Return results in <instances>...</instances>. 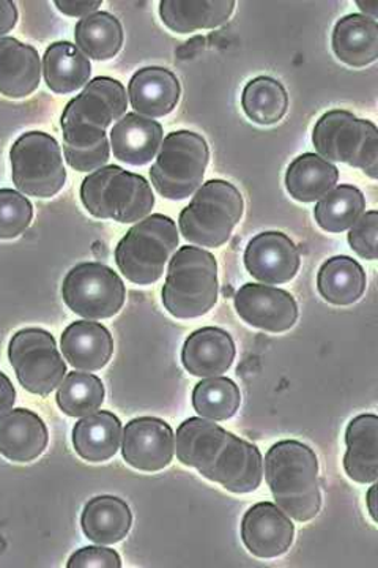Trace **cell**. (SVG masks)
<instances>
[{
  "mask_svg": "<svg viewBox=\"0 0 378 568\" xmlns=\"http://www.w3.org/2000/svg\"><path fill=\"white\" fill-rule=\"evenodd\" d=\"M175 439L177 458L200 470L202 477L219 484L235 495L256 491L264 478L259 448L223 426L191 417L178 426Z\"/></svg>",
  "mask_w": 378,
  "mask_h": 568,
  "instance_id": "obj_1",
  "label": "cell"
},
{
  "mask_svg": "<svg viewBox=\"0 0 378 568\" xmlns=\"http://www.w3.org/2000/svg\"><path fill=\"white\" fill-rule=\"evenodd\" d=\"M129 108L122 82L100 77L90 81L63 111L60 125L67 163L80 173L103 168L110 160L106 129Z\"/></svg>",
  "mask_w": 378,
  "mask_h": 568,
  "instance_id": "obj_2",
  "label": "cell"
},
{
  "mask_svg": "<svg viewBox=\"0 0 378 568\" xmlns=\"http://www.w3.org/2000/svg\"><path fill=\"white\" fill-rule=\"evenodd\" d=\"M265 478L287 517L306 523L319 515V459L313 448L299 440L275 444L265 457Z\"/></svg>",
  "mask_w": 378,
  "mask_h": 568,
  "instance_id": "obj_3",
  "label": "cell"
},
{
  "mask_svg": "<svg viewBox=\"0 0 378 568\" xmlns=\"http://www.w3.org/2000/svg\"><path fill=\"white\" fill-rule=\"evenodd\" d=\"M218 263L212 253L197 246H182L172 257L163 304L177 320L207 315L218 302Z\"/></svg>",
  "mask_w": 378,
  "mask_h": 568,
  "instance_id": "obj_4",
  "label": "cell"
},
{
  "mask_svg": "<svg viewBox=\"0 0 378 568\" xmlns=\"http://www.w3.org/2000/svg\"><path fill=\"white\" fill-rule=\"evenodd\" d=\"M81 201L95 219L126 224L141 222L152 212L155 194L142 175L111 164L84 179Z\"/></svg>",
  "mask_w": 378,
  "mask_h": 568,
  "instance_id": "obj_5",
  "label": "cell"
},
{
  "mask_svg": "<svg viewBox=\"0 0 378 568\" xmlns=\"http://www.w3.org/2000/svg\"><path fill=\"white\" fill-rule=\"evenodd\" d=\"M243 209L245 203L237 186L221 179L205 182L180 213V233L190 244L218 248L229 241Z\"/></svg>",
  "mask_w": 378,
  "mask_h": 568,
  "instance_id": "obj_6",
  "label": "cell"
},
{
  "mask_svg": "<svg viewBox=\"0 0 378 568\" xmlns=\"http://www.w3.org/2000/svg\"><path fill=\"white\" fill-rule=\"evenodd\" d=\"M177 246V224L170 216L155 213L131 227L119 242L115 263L129 282L149 286L163 276Z\"/></svg>",
  "mask_w": 378,
  "mask_h": 568,
  "instance_id": "obj_7",
  "label": "cell"
},
{
  "mask_svg": "<svg viewBox=\"0 0 378 568\" xmlns=\"http://www.w3.org/2000/svg\"><path fill=\"white\" fill-rule=\"evenodd\" d=\"M210 151L201 134L180 130L167 134L161 142L150 179L161 196L182 201L193 196L204 182Z\"/></svg>",
  "mask_w": 378,
  "mask_h": 568,
  "instance_id": "obj_8",
  "label": "cell"
},
{
  "mask_svg": "<svg viewBox=\"0 0 378 568\" xmlns=\"http://www.w3.org/2000/svg\"><path fill=\"white\" fill-rule=\"evenodd\" d=\"M313 142L327 162L350 164L370 179L378 178L376 123L355 118L349 111H329L316 123Z\"/></svg>",
  "mask_w": 378,
  "mask_h": 568,
  "instance_id": "obj_9",
  "label": "cell"
},
{
  "mask_svg": "<svg viewBox=\"0 0 378 568\" xmlns=\"http://www.w3.org/2000/svg\"><path fill=\"white\" fill-rule=\"evenodd\" d=\"M10 162L14 185L28 196L47 200L55 196L65 185L62 151L51 134H22L11 148Z\"/></svg>",
  "mask_w": 378,
  "mask_h": 568,
  "instance_id": "obj_10",
  "label": "cell"
},
{
  "mask_svg": "<svg viewBox=\"0 0 378 568\" xmlns=\"http://www.w3.org/2000/svg\"><path fill=\"white\" fill-rule=\"evenodd\" d=\"M9 357L21 386L33 395H51L67 375L54 336L41 328H24L14 334Z\"/></svg>",
  "mask_w": 378,
  "mask_h": 568,
  "instance_id": "obj_11",
  "label": "cell"
},
{
  "mask_svg": "<svg viewBox=\"0 0 378 568\" xmlns=\"http://www.w3.org/2000/svg\"><path fill=\"white\" fill-rule=\"evenodd\" d=\"M62 297L71 312L85 320H110L125 304L126 290L112 268L100 263H84L67 274Z\"/></svg>",
  "mask_w": 378,
  "mask_h": 568,
  "instance_id": "obj_12",
  "label": "cell"
},
{
  "mask_svg": "<svg viewBox=\"0 0 378 568\" xmlns=\"http://www.w3.org/2000/svg\"><path fill=\"white\" fill-rule=\"evenodd\" d=\"M235 310L246 324L272 334L290 331L298 320L294 295L267 284L248 283L239 287Z\"/></svg>",
  "mask_w": 378,
  "mask_h": 568,
  "instance_id": "obj_13",
  "label": "cell"
},
{
  "mask_svg": "<svg viewBox=\"0 0 378 568\" xmlns=\"http://www.w3.org/2000/svg\"><path fill=\"white\" fill-rule=\"evenodd\" d=\"M174 437L170 424L161 418H134L123 433V458L134 469L159 473L174 458Z\"/></svg>",
  "mask_w": 378,
  "mask_h": 568,
  "instance_id": "obj_14",
  "label": "cell"
},
{
  "mask_svg": "<svg viewBox=\"0 0 378 568\" xmlns=\"http://www.w3.org/2000/svg\"><path fill=\"white\" fill-rule=\"evenodd\" d=\"M294 537V523L275 504H256L243 517L242 540L256 558L275 559L286 555Z\"/></svg>",
  "mask_w": 378,
  "mask_h": 568,
  "instance_id": "obj_15",
  "label": "cell"
},
{
  "mask_svg": "<svg viewBox=\"0 0 378 568\" xmlns=\"http://www.w3.org/2000/svg\"><path fill=\"white\" fill-rule=\"evenodd\" d=\"M302 257L289 235L268 231L246 246L245 265L251 275L265 284L289 283L297 276Z\"/></svg>",
  "mask_w": 378,
  "mask_h": 568,
  "instance_id": "obj_16",
  "label": "cell"
},
{
  "mask_svg": "<svg viewBox=\"0 0 378 568\" xmlns=\"http://www.w3.org/2000/svg\"><path fill=\"white\" fill-rule=\"evenodd\" d=\"M234 361V339L223 328H200V331L193 332L183 345V366L193 376H221L231 368Z\"/></svg>",
  "mask_w": 378,
  "mask_h": 568,
  "instance_id": "obj_17",
  "label": "cell"
},
{
  "mask_svg": "<svg viewBox=\"0 0 378 568\" xmlns=\"http://www.w3.org/2000/svg\"><path fill=\"white\" fill-rule=\"evenodd\" d=\"M163 142V126L152 119L130 112L111 130L115 159L130 166H145L155 159Z\"/></svg>",
  "mask_w": 378,
  "mask_h": 568,
  "instance_id": "obj_18",
  "label": "cell"
},
{
  "mask_svg": "<svg viewBox=\"0 0 378 568\" xmlns=\"http://www.w3.org/2000/svg\"><path fill=\"white\" fill-rule=\"evenodd\" d=\"M50 443L47 425L29 409H13L0 417V455L14 463L39 458Z\"/></svg>",
  "mask_w": 378,
  "mask_h": 568,
  "instance_id": "obj_19",
  "label": "cell"
},
{
  "mask_svg": "<svg viewBox=\"0 0 378 568\" xmlns=\"http://www.w3.org/2000/svg\"><path fill=\"white\" fill-rule=\"evenodd\" d=\"M178 78L163 67H145L133 74L129 84L131 106L149 119L164 118L177 108Z\"/></svg>",
  "mask_w": 378,
  "mask_h": 568,
  "instance_id": "obj_20",
  "label": "cell"
},
{
  "mask_svg": "<svg viewBox=\"0 0 378 568\" xmlns=\"http://www.w3.org/2000/svg\"><path fill=\"white\" fill-rule=\"evenodd\" d=\"M60 345L69 364L84 372H99L110 364L114 354V339L110 331L104 325L89 321H76L69 325Z\"/></svg>",
  "mask_w": 378,
  "mask_h": 568,
  "instance_id": "obj_21",
  "label": "cell"
},
{
  "mask_svg": "<svg viewBox=\"0 0 378 568\" xmlns=\"http://www.w3.org/2000/svg\"><path fill=\"white\" fill-rule=\"evenodd\" d=\"M39 51L17 39H0V93L9 99H25L39 89Z\"/></svg>",
  "mask_w": 378,
  "mask_h": 568,
  "instance_id": "obj_22",
  "label": "cell"
},
{
  "mask_svg": "<svg viewBox=\"0 0 378 568\" xmlns=\"http://www.w3.org/2000/svg\"><path fill=\"white\" fill-rule=\"evenodd\" d=\"M344 469L358 484L368 485L378 477V417L362 414L347 426Z\"/></svg>",
  "mask_w": 378,
  "mask_h": 568,
  "instance_id": "obj_23",
  "label": "cell"
},
{
  "mask_svg": "<svg viewBox=\"0 0 378 568\" xmlns=\"http://www.w3.org/2000/svg\"><path fill=\"white\" fill-rule=\"evenodd\" d=\"M333 51L346 65L361 69L377 61L378 24L365 14H347L336 22Z\"/></svg>",
  "mask_w": 378,
  "mask_h": 568,
  "instance_id": "obj_24",
  "label": "cell"
},
{
  "mask_svg": "<svg viewBox=\"0 0 378 568\" xmlns=\"http://www.w3.org/2000/svg\"><path fill=\"white\" fill-rule=\"evenodd\" d=\"M234 0H163L161 20L175 33H193L215 29L229 21Z\"/></svg>",
  "mask_w": 378,
  "mask_h": 568,
  "instance_id": "obj_25",
  "label": "cell"
},
{
  "mask_svg": "<svg viewBox=\"0 0 378 568\" xmlns=\"http://www.w3.org/2000/svg\"><path fill=\"white\" fill-rule=\"evenodd\" d=\"M133 515L129 504L115 496L93 497L81 517L82 530L89 540L99 545H114L129 536Z\"/></svg>",
  "mask_w": 378,
  "mask_h": 568,
  "instance_id": "obj_26",
  "label": "cell"
},
{
  "mask_svg": "<svg viewBox=\"0 0 378 568\" xmlns=\"http://www.w3.org/2000/svg\"><path fill=\"white\" fill-rule=\"evenodd\" d=\"M122 440V424L108 410H96L82 418L73 428L76 454L89 463L108 462L118 454Z\"/></svg>",
  "mask_w": 378,
  "mask_h": 568,
  "instance_id": "obj_27",
  "label": "cell"
},
{
  "mask_svg": "<svg viewBox=\"0 0 378 568\" xmlns=\"http://www.w3.org/2000/svg\"><path fill=\"white\" fill-rule=\"evenodd\" d=\"M43 73L52 92L65 95L89 84L92 65L88 55L69 41L52 43L44 52Z\"/></svg>",
  "mask_w": 378,
  "mask_h": 568,
  "instance_id": "obj_28",
  "label": "cell"
},
{
  "mask_svg": "<svg viewBox=\"0 0 378 568\" xmlns=\"http://www.w3.org/2000/svg\"><path fill=\"white\" fill-rule=\"evenodd\" d=\"M339 181V171L316 153H303L286 173L287 192L299 203H316L327 196Z\"/></svg>",
  "mask_w": 378,
  "mask_h": 568,
  "instance_id": "obj_29",
  "label": "cell"
},
{
  "mask_svg": "<svg viewBox=\"0 0 378 568\" xmlns=\"http://www.w3.org/2000/svg\"><path fill=\"white\" fill-rule=\"evenodd\" d=\"M365 268L354 257L335 256L321 265L317 275V287L329 304L346 306L355 304L366 291Z\"/></svg>",
  "mask_w": 378,
  "mask_h": 568,
  "instance_id": "obj_30",
  "label": "cell"
},
{
  "mask_svg": "<svg viewBox=\"0 0 378 568\" xmlns=\"http://www.w3.org/2000/svg\"><path fill=\"white\" fill-rule=\"evenodd\" d=\"M78 50L95 61H110L123 47L122 24L108 11L82 18L74 29Z\"/></svg>",
  "mask_w": 378,
  "mask_h": 568,
  "instance_id": "obj_31",
  "label": "cell"
},
{
  "mask_svg": "<svg viewBox=\"0 0 378 568\" xmlns=\"http://www.w3.org/2000/svg\"><path fill=\"white\" fill-rule=\"evenodd\" d=\"M365 209V194L357 186L340 185L321 197L314 209V216L321 230L338 234L350 230Z\"/></svg>",
  "mask_w": 378,
  "mask_h": 568,
  "instance_id": "obj_32",
  "label": "cell"
},
{
  "mask_svg": "<svg viewBox=\"0 0 378 568\" xmlns=\"http://www.w3.org/2000/svg\"><path fill=\"white\" fill-rule=\"evenodd\" d=\"M242 106L251 121L259 125H275L286 115L289 95L279 81L259 77L246 84Z\"/></svg>",
  "mask_w": 378,
  "mask_h": 568,
  "instance_id": "obj_33",
  "label": "cell"
},
{
  "mask_svg": "<svg viewBox=\"0 0 378 568\" xmlns=\"http://www.w3.org/2000/svg\"><path fill=\"white\" fill-rule=\"evenodd\" d=\"M239 405H242L239 388L227 377H208L194 387V410L210 420H229L237 414Z\"/></svg>",
  "mask_w": 378,
  "mask_h": 568,
  "instance_id": "obj_34",
  "label": "cell"
},
{
  "mask_svg": "<svg viewBox=\"0 0 378 568\" xmlns=\"http://www.w3.org/2000/svg\"><path fill=\"white\" fill-rule=\"evenodd\" d=\"M58 405L69 417H88L104 402V386L99 376L70 373L59 386Z\"/></svg>",
  "mask_w": 378,
  "mask_h": 568,
  "instance_id": "obj_35",
  "label": "cell"
},
{
  "mask_svg": "<svg viewBox=\"0 0 378 568\" xmlns=\"http://www.w3.org/2000/svg\"><path fill=\"white\" fill-rule=\"evenodd\" d=\"M33 219V207L28 197L14 190H0V239L18 237L28 230Z\"/></svg>",
  "mask_w": 378,
  "mask_h": 568,
  "instance_id": "obj_36",
  "label": "cell"
},
{
  "mask_svg": "<svg viewBox=\"0 0 378 568\" xmlns=\"http://www.w3.org/2000/svg\"><path fill=\"white\" fill-rule=\"evenodd\" d=\"M349 244L362 260L376 261L378 257V213L370 211L350 227Z\"/></svg>",
  "mask_w": 378,
  "mask_h": 568,
  "instance_id": "obj_37",
  "label": "cell"
},
{
  "mask_svg": "<svg viewBox=\"0 0 378 568\" xmlns=\"http://www.w3.org/2000/svg\"><path fill=\"white\" fill-rule=\"evenodd\" d=\"M69 568H120L122 559L114 549L103 547H88L78 549L71 556Z\"/></svg>",
  "mask_w": 378,
  "mask_h": 568,
  "instance_id": "obj_38",
  "label": "cell"
},
{
  "mask_svg": "<svg viewBox=\"0 0 378 568\" xmlns=\"http://www.w3.org/2000/svg\"><path fill=\"white\" fill-rule=\"evenodd\" d=\"M55 7L69 17H89L101 7V0H55Z\"/></svg>",
  "mask_w": 378,
  "mask_h": 568,
  "instance_id": "obj_39",
  "label": "cell"
},
{
  "mask_svg": "<svg viewBox=\"0 0 378 568\" xmlns=\"http://www.w3.org/2000/svg\"><path fill=\"white\" fill-rule=\"evenodd\" d=\"M18 22V9L10 0H0V39L13 31Z\"/></svg>",
  "mask_w": 378,
  "mask_h": 568,
  "instance_id": "obj_40",
  "label": "cell"
},
{
  "mask_svg": "<svg viewBox=\"0 0 378 568\" xmlns=\"http://www.w3.org/2000/svg\"><path fill=\"white\" fill-rule=\"evenodd\" d=\"M14 402H17V392H14L13 384L0 372V417L13 409Z\"/></svg>",
  "mask_w": 378,
  "mask_h": 568,
  "instance_id": "obj_41",
  "label": "cell"
},
{
  "mask_svg": "<svg viewBox=\"0 0 378 568\" xmlns=\"http://www.w3.org/2000/svg\"><path fill=\"white\" fill-rule=\"evenodd\" d=\"M368 508L370 517H372L374 521L377 523V484L374 481L372 487H370L368 493Z\"/></svg>",
  "mask_w": 378,
  "mask_h": 568,
  "instance_id": "obj_42",
  "label": "cell"
}]
</instances>
